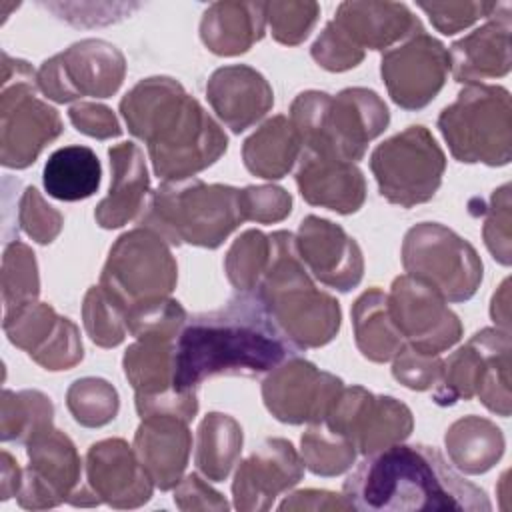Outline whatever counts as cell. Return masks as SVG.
I'll return each mask as SVG.
<instances>
[{"instance_id": "obj_1", "label": "cell", "mask_w": 512, "mask_h": 512, "mask_svg": "<svg viewBox=\"0 0 512 512\" xmlns=\"http://www.w3.org/2000/svg\"><path fill=\"white\" fill-rule=\"evenodd\" d=\"M300 350L276 326L256 292L186 320L176 338L174 388L196 392L212 376H260Z\"/></svg>"}, {"instance_id": "obj_2", "label": "cell", "mask_w": 512, "mask_h": 512, "mask_svg": "<svg viewBox=\"0 0 512 512\" xmlns=\"http://www.w3.org/2000/svg\"><path fill=\"white\" fill-rule=\"evenodd\" d=\"M120 114L146 148L162 182H182L212 166L228 148L220 124L168 76L134 84L120 100Z\"/></svg>"}, {"instance_id": "obj_3", "label": "cell", "mask_w": 512, "mask_h": 512, "mask_svg": "<svg viewBox=\"0 0 512 512\" xmlns=\"http://www.w3.org/2000/svg\"><path fill=\"white\" fill-rule=\"evenodd\" d=\"M344 498L364 512L492 508L486 492L426 444H394L366 456L344 480Z\"/></svg>"}, {"instance_id": "obj_4", "label": "cell", "mask_w": 512, "mask_h": 512, "mask_svg": "<svg viewBox=\"0 0 512 512\" xmlns=\"http://www.w3.org/2000/svg\"><path fill=\"white\" fill-rule=\"evenodd\" d=\"M270 240V262L254 292L298 350L326 346L340 330L342 310L338 300L316 288L298 256L292 232L276 230Z\"/></svg>"}, {"instance_id": "obj_5", "label": "cell", "mask_w": 512, "mask_h": 512, "mask_svg": "<svg viewBox=\"0 0 512 512\" xmlns=\"http://www.w3.org/2000/svg\"><path fill=\"white\" fill-rule=\"evenodd\" d=\"M244 220L240 188L206 184L198 178L162 182L148 198L138 226L160 234L168 244L218 248Z\"/></svg>"}, {"instance_id": "obj_6", "label": "cell", "mask_w": 512, "mask_h": 512, "mask_svg": "<svg viewBox=\"0 0 512 512\" xmlns=\"http://www.w3.org/2000/svg\"><path fill=\"white\" fill-rule=\"evenodd\" d=\"M290 122L302 148L356 164L364 158L368 144L386 130L390 112L386 102L368 88H344L336 96L306 90L290 104Z\"/></svg>"}, {"instance_id": "obj_7", "label": "cell", "mask_w": 512, "mask_h": 512, "mask_svg": "<svg viewBox=\"0 0 512 512\" xmlns=\"http://www.w3.org/2000/svg\"><path fill=\"white\" fill-rule=\"evenodd\" d=\"M438 130L458 162L506 166L512 158L510 92L496 84H466L440 112Z\"/></svg>"}, {"instance_id": "obj_8", "label": "cell", "mask_w": 512, "mask_h": 512, "mask_svg": "<svg viewBox=\"0 0 512 512\" xmlns=\"http://www.w3.org/2000/svg\"><path fill=\"white\" fill-rule=\"evenodd\" d=\"M36 72L26 60L2 54L0 94V162L22 170L36 162L46 144L56 140L64 126L56 108L36 96Z\"/></svg>"}, {"instance_id": "obj_9", "label": "cell", "mask_w": 512, "mask_h": 512, "mask_svg": "<svg viewBox=\"0 0 512 512\" xmlns=\"http://www.w3.org/2000/svg\"><path fill=\"white\" fill-rule=\"evenodd\" d=\"M402 266L406 274L430 284L446 302L470 300L484 272L476 248L438 222H420L404 234Z\"/></svg>"}, {"instance_id": "obj_10", "label": "cell", "mask_w": 512, "mask_h": 512, "mask_svg": "<svg viewBox=\"0 0 512 512\" xmlns=\"http://www.w3.org/2000/svg\"><path fill=\"white\" fill-rule=\"evenodd\" d=\"M370 170L380 196L400 208H412L434 198L446 170V156L426 126H408L378 144Z\"/></svg>"}, {"instance_id": "obj_11", "label": "cell", "mask_w": 512, "mask_h": 512, "mask_svg": "<svg viewBox=\"0 0 512 512\" xmlns=\"http://www.w3.org/2000/svg\"><path fill=\"white\" fill-rule=\"evenodd\" d=\"M176 282L178 264L168 242L144 226L118 236L100 274V286L126 310L144 300L170 296Z\"/></svg>"}, {"instance_id": "obj_12", "label": "cell", "mask_w": 512, "mask_h": 512, "mask_svg": "<svg viewBox=\"0 0 512 512\" xmlns=\"http://www.w3.org/2000/svg\"><path fill=\"white\" fill-rule=\"evenodd\" d=\"M124 76V54L106 40L86 38L44 60L36 82L48 100L64 104L82 96L110 98L122 86Z\"/></svg>"}, {"instance_id": "obj_13", "label": "cell", "mask_w": 512, "mask_h": 512, "mask_svg": "<svg viewBox=\"0 0 512 512\" xmlns=\"http://www.w3.org/2000/svg\"><path fill=\"white\" fill-rule=\"evenodd\" d=\"M324 424L348 438L356 452L370 456L404 442L414 428L410 408L394 396L372 394L362 386L342 388L332 402Z\"/></svg>"}, {"instance_id": "obj_14", "label": "cell", "mask_w": 512, "mask_h": 512, "mask_svg": "<svg viewBox=\"0 0 512 512\" xmlns=\"http://www.w3.org/2000/svg\"><path fill=\"white\" fill-rule=\"evenodd\" d=\"M388 312L404 342L422 354L440 356L462 338V322L446 300L430 284L410 274L394 278Z\"/></svg>"}, {"instance_id": "obj_15", "label": "cell", "mask_w": 512, "mask_h": 512, "mask_svg": "<svg viewBox=\"0 0 512 512\" xmlns=\"http://www.w3.org/2000/svg\"><path fill=\"white\" fill-rule=\"evenodd\" d=\"M448 72V50L424 28L398 46L388 48L380 60V74L388 96L404 110L428 106L444 88Z\"/></svg>"}, {"instance_id": "obj_16", "label": "cell", "mask_w": 512, "mask_h": 512, "mask_svg": "<svg viewBox=\"0 0 512 512\" xmlns=\"http://www.w3.org/2000/svg\"><path fill=\"white\" fill-rule=\"evenodd\" d=\"M344 388L342 380L312 362L290 356L262 382L266 410L284 424H320Z\"/></svg>"}, {"instance_id": "obj_17", "label": "cell", "mask_w": 512, "mask_h": 512, "mask_svg": "<svg viewBox=\"0 0 512 512\" xmlns=\"http://www.w3.org/2000/svg\"><path fill=\"white\" fill-rule=\"evenodd\" d=\"M30 464L24 470L22 486L16 494L18 504L26 510L56 508L84 486L82 460L74 442L50 426L38 432L26 444Z\"/></svg>"}, {"instance_id": "obj_18", "label": "cell", "mask_w": 512, "mask_h": 512, "mask_svg": "<svg viewBox=\"0 0 512 512\" xmlns=\"http://www.w3.org/2000/svg\"><path fill=\"white\" fill-rule=\"evenodd\" d=\"M304 476V462L290 440L266 438L238 464L232 482L234 508L242 512L270 510L274 500Z\"/></svg>"}, {"instance_id": "obj_19", "label": "cell", "mask_w": 512, "mask_h": 512, "mask_svg": "<svg viewBox=\"0 0 512 512\" xmlns=\"http://www.w3.org/2000/svg\"><path fill=\"white\" fill-rule=\"evenodd\" d=\"M306 270L324 286L338 292L356 288L364 276V256L348 232L320 216H306L294 236Z\"/></svg>"}, {"instance_id": "obj_20", "label": "cell", "mask_w": 512, "mask_h": 512, "mask_svg": "<svg viewBox=\"0 0 512 512\" xmlns=\"http://www.w3.org/2000/svg\"><path fill=\"white\" fill-rule=\"evenodd\" d=\"M86 486L98 504L138 508L152 498L154 482L134 448L122 438L94 442L86 452Z\"/></svg>"}, {"instance_id": "obj_21", "label": "cell", "mask_w": 512, "mask_h": 512, "mask_svg": "<svg viewBox=\"0 0 512 512\" xmlns=\"http://www.w3.org/2000/svg\"><path fill=\"white\" fill-rule=\"evenodd\" d=\"M296 186L308 204L338 214H354L366 200V180L354 162L306 148L298 158Z\"/></svg>"}, {"instance_id": "obj_22", "label": "cell", "mask_w": 512, "mask_h": 512, "mask_svg": "<svg viewBox=\"0 0 512 512\" xmlns=\"http://www.w3.org/2000/svg\"><path fill=\"white\" fill-rule=\"evenodd\" d=\"M510 2H500L486 22L456 40L448 50L452 78L460 84H482L510 72Z\"/></svg>"}, {"instance_id": "obj_23", "label": "cell", "mask_w": 512, "mask_h": 512, "mask_svg": "<svg viewBox=\"0 0 512 512\" xmlns=\"http://www.w3.org/2000/svg\"><path fill=\"white\" fill-rule=\"evenodd\" d=\"M206 98L220 122L234 134L254 126L274 104V92L268 80L246 64L214 70L206 84Z\"/></svg>"}, {"instance_id": "obj_24", "label": "cell", "mask_w": 512, "mask_h": 512, "mask_svg": "<svg viewBox=\"0 0 512 512\" xmlns=\"http://www.w3.org/2000/svg\"><path fill=\"white\" fill-rule=\"evenodd\" d=\"M140 420L134 434V452L156 488L162 492L174 490L192 450L188 422L172 414H152Z\"/></svg>"}, {"instance_id": "obj_25", "label": "cell", "mask_w": 512, "mask_h": 512, "mask_svg": "<svg viewBox=\"0 0 512 512\" xmlns=\"http://www.w3.org/2000/svg\"><path fill=\"white\" fill-rule=\"evenodd\" d=\"M358 50H388L422 28L402 2H342L330 20Z\"/></svg>"}, {"instance_id": "obj_26", "label": "cell", "mask_w": 512, "mask_h": 512, "mask_svg": "<svg viewBox=\"0 0 512 512\" xmlns=\"http://www.w3.org/2000/svg\"><path fill=\"white\" fill-rule=\"evenodd\" d=\"M112 180L108 194L94 210L100 228L112 230L138 218L146 206L150 176L144 152L134 142H120L108 148Z\"/></svg>"}, {"instance_id": "obj_27", "label": "cell", "mask_w": 512, "mask_h": 512, "mask_svg": "<svg viewBox=\"0 0 512 512\" xmlns=\"http://www.w3.org/2000/svg\"><path fill=\"white\" fill-rule=\"evenodd\" d=\"M266 2H214L200 20V40L216 56L248 52L266 32Z\"/></svg>"}, {"instance_id": "obj_28", "label": "cell", "mask_w": 512, "mask_h": 512, "mask_svg": "<svg viewBox=\"0 0 512 512\" xmlns=\"http://www.w3.org/2000/svg\"><path fill=\"white\" fill-rule=\"evenodd\" d=\"M510 340L502 328H482L464 346L442 360V374L434 386L432 400L438 406H452L458 400H470L480 388V380L492 352Z\"/></svg>"}, {"instance_id": "obj_29", "label": "cell", "mask_w": 512, "mask_h": 512, "mask_svg": "<svg viewBox=\"0 0 512 512\" xmlns=\"http://www.w3.org/2000/svg\"><path fill=\"white\" fill-rule=\"evenodd\" d=\"M302 154V142L290 118L278 114L266 120L242 144V160L250 174L264 180L284 178Z\"/></svg>"}, {"instance_id": "obj_30", "label": "cell", "mask_w": 512, "mask_h": 512, "mask_svg": "<svg viewBox=\"0 0 512 512\" xmlns=\"http://www.w3.org/2000/svg\"><path fill=\"white\" fill-rule=\"evenodd\" d=\"M450 462L464 474H484L504 454V434L488 418L464 416L452 422L444 434Z\"/></svg>"}, {"instance_id": "obj_31", "label": "cell", "mask_w": 512, "mask_h": 512, "mask_svg": "<svg viewBox=\"0 0 512 512\" xmlns=\"http://www.w3.org/2000/svg\"><path fill=\"white\" fill-rule=\"evenodd\" d=\"M176 340L138 338L122 358L124 374L136 392V400H154L178 392L174 388Z\"/></svg>"}, {"instance_id": "obj_32", "label": "cell", "mask_w": 512, "mask_h": 512, "mask_svg": "<svg viewBox=\"0 0 512 512\" xmlns=\"http://www.w3.org/2000/svg\"><path fill=\"white\" fill-rule=\"evenodd\" d=\"M354 340L370 362H390L402 348L404 338L388 312V294L380 288H368L352 304Z\"/></svg>"}, {"instance_id": "obj_33", "label": "cell", "mask_w": 512, "mask_h": 512, "mask_svg": "<svg viewBox=\"0 0 512 512\" xmlns=\"http://www.w3.org/2000/svg\"><path fill=\"white\" fill-rule=\"evenodd\" d=\"M102 178V166L96 152L88 146H64L54 150L42 172L48 196L62 202H78L90 198Z\"/></svg>"}, {"instance_id": "obj_34", "label": "cell", "mask_w": 512, "mask_h": 512, "mask_svg": "<svg viewBox=\"0 0 512 512\" xmlns=\"http://www.w3.org/2000/svg\"><path fill=\"white\" fill-rule=\"evenodd\" d=\"M242 426L228 414L210 412L198 426L194 462L210 482H224L242 452Z\"/></svg>"}, {"instance_id": "obj_35", "label": "cell", "mask_w": 512, "mask_h": 512, "mask_svg": "<svg viewBox=\"0 0 512 512\" xmlns=\"http://www.w3.org/2000/svg\"><path fill=\"white\" fill-rule=\"evenodd\" d=\"M54 406L50 398L38 390H4L0 410L2 442L28 444L38 432L52 426Z\"/></svg>"}, {"instance_id": "obj_36", "label": "cell", "mask_w": 512, "mask_h": 512, "mask_svg": "<svg viewBox=\"0 0 512 512\" xmlns=\"http://www.w3.org/2000/svg\"><path fill=\"white\" fill-rule=\"evenodd\" d=\"M300 458L304 468L316 476H338L352 468L356 460L354 444L330 430L324 422L312 424L300 438Z\"/></svg>"}, {"instance_id": "obj_37", "label": "cell", "mask_w": 512, "mask_h": 512, "mask_svg": "<svg viewBox=\"0 0 512 512\" xmlns=\"http://www.w3.org/2000/svg\"><path fill=\"white\" fill-rule=\"evenodd\" d=\"M270 254L272 240L262 230H246L232 242L224 258V272L236 292H254L258 288Z\"/></svg>"}, {"instance_id": "obj_38", "label": "cell", "mask_w": 512, "mask_h": 512, "mask_svg": "<svg viewBox=\"0 0 512 512\" xmlns=\"http://www.w3.org/2000/svg\"><path fill=\"white\" fill-rule=\"evenodd\" d=\"M66 406L72 418L86 428H100L118 414L120 400L116 388L104 378H78L66 392Z\"/></svg>"}, {"instance_id": "obj_39", "label": "cell", "mask_w": 512, "mask_h": 512, "mask_svg": "<svg viewBox=\"0 0 512 512\" xmlns=\"http://www.w3.org/2000/svg\"><path fill=\"white\" fill-rule=\"evenodd\" d=\"M60 318L62 316H58L50 304L32 300L16 308L4 310L2 328L16 348L32 356L54 334Z\"/></svg>"}, {"instance_id": "obj_40", "label": "cell", "mask_w": 512, "mask_h": 512, "mask_svg": "<svg viewBox=\"0 0 512 512\" xmlns=\"http://www.w3.org/2000/svg\"><path fill=\"white\" fill-rule=\"evenodd\" d=\"M40 278L36 254L20 240L6 244L2 256V300L4 310L38 300Z\"/></svg>"}, {"instance_id": "obj_41", "label": "cell", "mask_w": 512, "mask_h": 512, "mask_svg": "<svg viewBox=\"0 0 512 512\" xmlns=\"http://www.w3.org/2000/svg\"><path fill=\"white\" fill-rule=\"evenodd\" d=\"M86 334L96 346L114 348L126 338V308L100 284L90 286L82 302Z\"/></svg>"}, {"instance_id": "obj_42", "label": "cell", "mask_w": 512, "mask_h": 512, "mask_svg": "<svg viewBox=\"0 0 512 512\" xmlns=\"http://www.w3.org/2000/svg\"><path fill=\"white\" fill-rule=\"evenodd\" d=\"M188 320L186 310L178 300L154 298L144 300L126 310L128 334L138 338L176 340Z\"/></svg>"}, {"instance_id": "obj_43", "label": "cell", "mask_w": 512, "mask_h": 512, "mask_svg": "<svg viewBox=\"0 0 512 512\" xmlns=\"http://www.w3.org/2000/svg\"><path fill=\"white\" fill-rule=\"evenodd\" d=\"M320 6L316 2H266V18L272 38L284 46H298L308 38Z\"/></svg>"}, {"instance_id": "obj_44", "label": "cell", "mask_w": 512, "mask_h": 512, "mask_svg": "<svg viewBox=\"0 0 512 512\" xmlns=\"http://www.w3.org/2000/svg\"><path fill=\"white\" fill-rule=\"evenodd\" d=\"M18 224L34 242L50 244L60 234L64 218L34 186H28L18 204Z\"/></svg>"}, {"instance_id": "obj_45", "label": "cell", "mask_w": 512, "mask_h": 512, "mask_svg": "<svg viewBox=\"0 0 512 512\" xmlns=\"http://www.w3.org/2000/svg\"><path fill=\"white\" fill-rule=\"evenodd\" d=\"M82 356L84 348L78 326L70 318L62 316L48 342L30 358L50 372H60L74 368L82 360Z\"/></svg>"}, {"instance_id": "obj_46", "label": "cell", "mask_w": 512, "mask_h": 512, "mask_svg": "<svg viewBox=\"0 0 512 512\" xmlns=\"http://www.w3.org/2000/svg\"><path fill=\"white\" fill-rule=\"evenodd\" d=\"M42 6L54 12L60 20H66L68 24L80 26V28L114 24L140 8V4H132V2H112V4L108 2L106 4L104 2H90V4L42 2Z\"/></svg>"}, {"instance_id": "obj_47", "label": "cell", "mask_w": 512, "mask_h": 512, "mask_svg": "<svg viewBox=\"0 0 512 512\" xmlns=\"http://www.w3.org/2000/svg\"><path fill=\"white\" fill-rule=\"evenodd\" d=\"M498 4L500 2H418V8L426 12L438 32L450 36L480 18H490Z\"/></svg>"}, {"instance_id": "obj_48", "label": "cell", "mask_w": 512, "mask_h": 512, "mask_svg": "<svg viewBox=\"0 0 512 512\" xmlns=\"http://www.w3.org/2000/svg\"><path fill=\"white\" fill-rule=\"evenodd\" d=\"M484 244L500 264H510V184L494 190L482 226Z\"/></svg>"}, {"instance_id": "obj_49", "label": "cell", "mask_w": 512, "mask_h": 512, "mask_svg": "<svg viewBox=\"0 0 512 512\" xmlns=\"http://www.w3.org/2000/svg\"><path fill=\"white\" fill-rule=\"evenodd\" d=\"M240 204L244 220L260 224L280 222L292 212V196L284 188L272 184L242 188Z\"/></svg>"}, {"instance_id": "obj_50", "label": "cell", "mask_w": 512, "mask_h": 512, "mask_svg": "<svg viewBox=\"0 0 512 512\" xmlns=\"http://www.w3.org/2000/svg\"><path fill=\"white\" fill-rule=\"evenodd\" d=\"M392 376L410 390H430L438 384L442 374L440 356H430L404 344V348L392 358Z\"/></svg>"}, {"instance_id": "obj_51", "label": "cell", "mask_w": 512, "mask_h": 512, "mask_svg": "<svg viewBox=\"0 0 512 512\" xmlns=\"http://www.w3.org/2000/svg\"><path fill=\"white\" fill-rule=\"evenodd\" d=\"M312 58L328 72H344L356 68L364 60V52L358 50L332 22L326 24L322 34L310 48Z\"/></svg>"}, {"instance_id": "obj_52", "label": "cell", "mask_w": 512, "mask_h": 512, "mask_svg": "<svg viewBox=\"0 0 512 512\" xmlns=\"http://www.w3.org/2000/svg\"><path fill=\"white\" fill-rule=\"evenodd\" d=\"M68 118L78 132L96 140H108L122 134L116 114L104 104L78 102L68 110Z\"/></svg>"}, {"instance_id": "obj_53", "label": "cell", "mask_w": 512, "mask_h": 512, "mask_svg": "<svg viewBox=\"0 0 512 512\" xmlns=\"http://www.w3.org/2000/svg\"><path fill=\"white\" fill-rule=\"evenodd\" d=\"M174 504L180 510H228L224 496L208 486L198 474L184 476L174 488Z\"/></svg>"}, {"instance_id": "obj_54", "label": "cell", "mask_w": 512, "mask_h": 512, "mask_svg": "<svg viewBox=\"0 0 512 512\" xmlns=\"http://www.w3.org/2000/svg\"><path fill=\"white\" fill-rule=\"evenodd\" d=\"M284 510H352L350 502L344 498V494L328 492V490H298L284 498V502L278 506Z\"/></svg>"}, {"instance_id": "obj_55", "label": "cell", "mask_w": 512, "mask_h": 512, "mask_svg": "<svg viewBox=\"0 0 512 512\" xmlns=\"http://www.w3.org/2000/svg\"><path fill=\"white\" fill-rule=\"evenodd\" d=\"M0 462H2V482H0V496L2 500H8L10 496H16L20 486H22V476L24 470L18 468V462L6 452L2 450L0 454Z\"/></svg>"}, {"instance_id": "obj_56", "label": "cell", "mask_w": 512, "mask_h": 512, "mask_svg": "<svg viewBox=\"0 0 512 512\" xmlns=\"http://www.w3.org/2000/svg\"><path fill=\"white\" fill-rule=\"evenodd\" d=\"M508 280L502 282L500 290L494 294L492 298V308H490V314H492V320L496 322L498 328L502 330H508V320H510V312H508Z\"/></svg>"}]
</instances>
